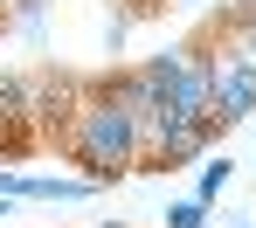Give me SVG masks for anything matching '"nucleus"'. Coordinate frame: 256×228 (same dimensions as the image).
Masks as SVG:
<instances>
[{"label": "nucleus", "instance_id": "1", "mask_svg": "<svg viewBox=\"0 0 256 228\" xmlns=\"http://www.w3.org/2000/svg\"><path fill=\"white\" fill-rule=\"evenodd\" d=\"M62 152H70V159L84 166V180H97V187L125 180V173H146V118L125 111L104 83H84L70 125H62Z\"/></svg>", "mask_w": 256, "mask_h": 228}, {"label": "nucleus", "instance_id": "2", "mask_svg": "<svg viewBox=\"0 0 256 228\" xmlns=\"http://www.w3.org/2000/svg\"><path fill=\"white\" fill-rule=\"evenodd\" d=\"M222 132V125H187V118H152L146 125V173H180L187 159H201L208 152V138Z\"/></svg>", "mask_w": 256, "mask_h": 228}, {"label": "nucleus", "instance_id": "3", "mask_svg": "<svg viewBox=\"0 0 256 228\" xmlns=\"http://www.w3.org/2000/svg\"><path fill=\"white\" fill-rule=\"evenodd\" d=\"M208 76H214V118L222 125H250L256 118V69L208 42Z\"/></svg>", "mask_w": 256, "mask_h": 228}, {"label": "nucleus", "instance_id": "4", "mask_svg": "<svg viewBox=\"0 0 256 228\" xmlns=\"http://www.w3.org/2000/svg\"><path fill=\"white\" fill-rule=\"evenodd\" d=\"M166 228H208V201H201V194H194V201H173Z\"/></svg>", "mask_w": 256, "mask_h": 228}, {"label": "nucleus", "instance_id": "5", "mask_svg": "<svg viewBox=\"0 0 256 228\" xmlns=\"http://www.w3.org/2000/svg\"><path fill=\"white\" fill-rule=\"evenodd\" d=\"M228 180H236V166H228V159H208V166H201V201H222Z\"/></svg>", "mask_w": 256, "mask_h": 228}, {"label": "nucleus", "instance_id": "6", "mask_svg": "<svg viewBox=\"0 0 256 228\" xmlns=\"http://www.w3.org/2000/svg\"><path fill=\"white\" fill-rule=\"evenodd\" d=\"M7 201H14V194H0V222H7Z\"/></svg>", "mask_w": 256, "mask_h": 228}, {"label": "nucleus", "instance_id": "7", "mask_svg": "<svg viewBox=\"0 0 256 228\" xmlns=\"http://www.w3.org/2000/svg\"><path fill=\"white\" fill-rule=\"evenodd\" d=\"M97 228H125V222H97Z\"/></svg>", "mask_w": 256, "mask_h": 228}, {"label": "nucleus", "instance_id": "8", "mask_svg": "<svg viewBox=\"0 0 256 228\" xmlns=\"http://www.w3.org/2000/svg\"><path fill=\"white\" fill-rule=\"evenodd\" d=\"M0 7H7V0H0Z\"/></svg>", "mask_w": 256, "mask_h": 228}]
</instances>
